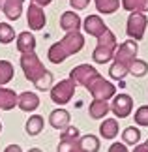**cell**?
<instances>
[{"mask_svg":"<svg viewBox=\"0 0 148 152\" xmlns=\"http://www.w3.org/2000/svg\"><path fill=\"white\" fill-rule=\"evenodd\" d=\"M0 2H2V0H0Z\"/></svg>","mask_w":148,"mask_h":152,"instance_id":"6","label":"cell"},{"mask_svg":"<svg viewBox=\"0 0 148 152\" xmlns=\"http://www.w3.org/2000/svg\"><path fill=\"white\" fill-rule=\"evenodd\" d=\"M88 2H90V0H71V4L75 6V8H85Z\"/></svg>","mask_w":148,"mask_h":152,"instance_id":"4","label":"cell"},{"mask_svg":"<svg viewBox=\"0 0 148 152\" xmlns=\"http://www.w3.org/2000/svg\"><path fill=\"white\" fill-rule=\"evenodd\" d=\"M146 25V19L143 15H133L131 19H129V34H133V36L141 38L143 36V28Z\"/></svg>","mask_w":148,"mask_h":152,"instance_id":"1","label":"cell"},{"mask_svg":"<svg viewBox=\"0 0 148 152\" xmlns=\"http://www.w3.org/2000/svg\"><path fill=\"white\" fill-rule=\"evenodd\" d=\"M36 2H41V4H47V2H51V0H36Z\"/></svg>","mask_w":148,"mask_h":152,"instance_id":"5","label":"cell"},{"mask_svg":"<svg viewBox=\"0 0 148 152\" xmlns=\"http://www.w3.org/2000/svg\"><path fill=\"white\" fill-rule=\"evenodd\" d=\"M13 38V30L8 26V25H0V42H9Z\"/></svg>","mask_w":148,"mask_h":152,"instance_id":"3","label":"cell"},{"mask_svg":"<svg viewBox=\"0 0 148 152\" xmlns=\"http://www.w3.org/2000/svg\"><path fill=\"white\" fill-rule=\"evenodd\" d=\"M124 6H126L128 10L141 6V10H146L148 11V0H124Z\"/></svg>","mask_w":148,"mask_h":152,"instance_id":"2","label":"cell"}]
</instances>
